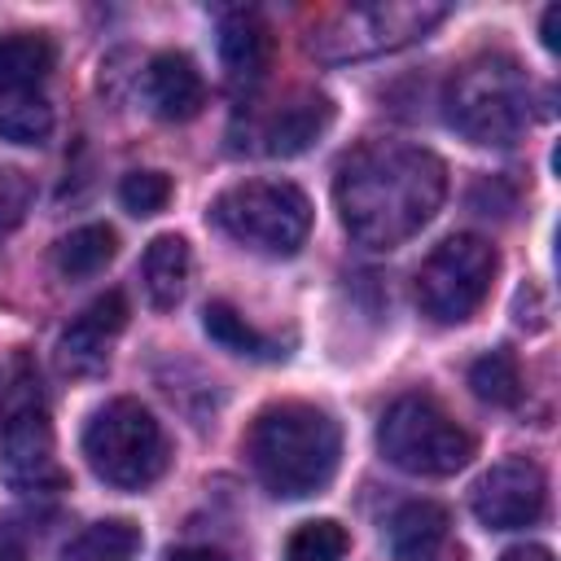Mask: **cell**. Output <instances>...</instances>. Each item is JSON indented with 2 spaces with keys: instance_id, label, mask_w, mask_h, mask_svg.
I'll list each match as a JSON object with an SVG mask.
<instances>
[{
  "instance_id": "obj_1",
  "label": "cell",
  "mask_w": 561,
  "mask_h": 561,
  "mask_svg": "<svg viewBox=\"0 0 561 561\" xmlns=\"http://www.w3.org/2000/svg\"><path fill=\"white\" fill-rule=\"evenodd\" d=\"M447 197V167L438 153L403 140H373L342 158L333 202L342 228L368 250H394L416 237Z\"/></svg>"
},
{
  "instance_id": "obj_2",
  "label": "cell",
  "mask_w": 561,
  "mask_h": 561,
  "mask_svg": "<svg viewBox=\"0 0 561 561\" xmlns=\"http://www.w3.org/2000/svg\"><path fill=\"white\" fill-rule=\"evenodd\" d=\"M245 456L254 465V478L276 500H307L333 482L342 460V430L324 408L285 399L254 416Z\"/></svg>"
},
{
  "instance_id": "obj_3",
  "label": "cell",
  "mask_w": 561,
  "mask_h": 561,
  "mask_svg": "<svg viewBox=\"0 0 561 561\" xmlns=\"http://www.w3.org/2000/svg\"><path fill=\"white\" fill-rule=\"evenodd\" d=\"M447 123L473 145H513L530 123V83L526 70L504 53H482L465 61L443 92Z\"/></svg>"
},
{
  "instance_id": "obj_4",
  "label": "cell",
  "mask_w": 561,
  "mask_h": 561,
  "mask_svg": "<svg viewBox=\"0 0 561 561\" xmlns=\"http://www.w3.org/2000/svg\"><path fill=\"white\" fill-rule=\"evenodd\" d=\"M210 224L254 254L289 259L311 232V202L289 180H245L210 202Z\"/></svg>"
},
{
  "instance_id": "obj_5",
  "label": "cell",
  "mask_w": 561,
  "mask_h": 561,
  "mask_svg": "<svg viewBox=\"0 0 561 561\" xmlns=\"http://www.w3.org/2000/svg\"><path fill=\"white\" fill-rule=\"evenodd\" d=\"M377 451L416 478H451L473 460V434L430 394H399L377 425Z\"/></svg>"
},
{
  "instance_id": "obj_6",
  "label": "cell",
  "mask_w": 561,
  "mask_h": 561,
  "mask_svg": "<svg viewBox=\"0 0 561 561\" xmlns=\"http://www.w3.org/2000/svg\"><path fill=\"white\" fill-rule=\"evenodd\" d=\"M88 469L114 491H140L167 469V434L140 399H110L83 425Z\"/></svg>"
},
{
  "instance_id": "obj_7",
  "label": "cell",
  "mask_w": 561,
  "mask_h": 561,
  "mask_svg": "<svg viewBox=\"0 0 561 561\" xmlns=\"http://www.w3.org/2000/svg\"><path fill=\"white\" fill-rule=\"evenodd\" d=\"M443 18H447V4H430V0L351 4V9H337L333 18H324L311 31L307 48L320 61H364V57L394 53L403 44L425 39Z\"/></svg>"
},
{
  "instance_id": "obj_8",
  "label": "cell",
  "mask_w": 561,
  "mask_h": 561,
  "mask_svg": "<svg viewBox=\"0 0 561 561\" xmlns=\"http://www.w3.org/2000/svg\"><path fill=\"white\" fill-rule=\"evenodd\" d=\"M500 272V254L491 241L473 232H456L430 250L416 272V307L434 324H465L491 294Z\"/></svg>"
},
{
  "instance_id": "obj_9",
  "label": "cell",
  "mask_w": 561,
  "mask_h": 561,
  "mask_svg": "<svg viewBox=\"0 0 561 561\" xmlns=\"http://www.w3.org/2000/svg\"><path fill=\"white\" fill-rule=\"evenodd\" d=\"M0 478L13 491H53L61 486L57 443L44 412V399L31 381H18V390L4 403L0 421Z\"/></svg>"
},
{
  "instance_id": "obj_10",
  "label": "cell",
  "mask_w": 561,
  "mask_h": 561,
  "mask_svg": "<svg viewBox=\"0 0 561 561\" xmlns=\"http://www.w3.org/2000/svg\"><path fill=\"white\" fill-rule=\"evenodd\" d=\"M469 508H473V517L486 530H522V526H535L543 517V508H548V478H543V469L535 460L508 456V460L491 465L473 482Z\"/></svg>"
},
{
  "instance_id": "obj_11",
  "label": "cell",
  "mask_w": 561,
  "mask_h": 561,
  "mask_svg": "<svg viewBox=\"0 0 561 561\" xmlns=\"http://www.w3.org/2000/svg\"><path fill=\"white\" fill-rule=\"evenodd\" d=\"M123 324H127V298L118 289H105L57 337V368L70 373V377L101 373L105 359H110V342L123 333Z\"/></svg>"
},
{
  "instance_id": "obj_12",
  "label": "cell",
  "mask_w": 561,
  "mask_h": 561,
  "mask_svg": "<svg viewBox=\"0 0 561 561\" xmlns=\"http://www.w3.org/2000/svg\"><path fill=\"white\" fill-rule=\"evenodd\" d=\"M333 123V101L316 88H302V92H289L259 127V149L267 158H298L307 153Z\"/></svg>"
},
{
  "instance_id": "obj_13",
  "label": "cell",
  "mask_w": 561,
  "mask_h": 561,
  "mask_svg": "<svg viewBox=\"0 0 561 561\" xmlns=\"http://www.w3.org/2000/svg\"><path fill=\"white\" fill-rule=\"evenodd\" d=\"M386 543L394 561H460L451 543V517L434 500H408L386 522Z\"/></svg>"
},
{
  "instance_id": "obj_14",
  "label": "cell",
  "mask_w": 561,
  "mask_h": 561,
  "mask_svg": "<svg viewBox=\"0 0 561 561\" xmlns=\"http://www.w3.org/2000/svg\"><path fill=\"white\" fill-rule=\"evenodd\" d=\"M272 26L254 9H232L219 22V61L232 88H254L272 66Z\"/></svg>"
},
{
  "instance_id": "obj_15",
  "label": "cell",
  "mask_w": 561,
  "mask_h": 561,
  "mask_svg": "<svg viewBox=\"0 0 561 561\" xmlns=\"http://www.w3.org/2000/svg\"><path fill=\"white\" fill-rule=\"evenodd\" d=\"M145 96L158 118L188 123L206 105V83H202L197 61L188 53H158L145 70Z\"/></svg>"
},
{
  "instance_id": "obj_16",
  "label": "cell",
  "mask_w": 561,
  "mask_h": 561,
  "mask_svg": "<svg viewBox=\"0 0 561 561\" xmlns=\"http://www.w3.org/2000/svg\"><path fill=\"white\" fill-rule=\"evenodd\" d=\"M188 267H193V259H188V241L180 232L153 237L140 254V285H145L149 307L171 311L188 289Z\"/></svg>"
},
{
  "instance_id": "obj_17",
  "label": "cell",
  "mask_w": 561,
  "mask_h": 561,
  "mask_svg": "<svg viewBox=\"0 0 561 561\" xmlns=\"http://www.w3.org/2000/svg\"><path fill=\"white\" fill-rule=\"evenodd\" d=\"M145 548V535L136 522L127 517H105L83 526L66 548L61 561H136V552Z\"/></svg>"
},
{
  "instance_id": "obj_18",
  "label": "cell",
  "mask_w": 561,
  "mask_h": 561,
  "mask_svg": "<svg viewBox=\"0 0 561 561\" xmlns=\"http://www.w3.org/2000/svg\"><path fill=\"white\" fill-rule=\"evenodd\" d=\"M57 66V48L48 35H0V92L9 88H35Z\"/></svg>"
},
{
  "instance_id": "obj_19",
  "label": "cell",
  "mask_w": 561,
  "mask_h": 561,
  "mask_svg": "<svg viewBox=\"0 0 561 561\" xmlns=\"http://www.w3.org/2000/svg\"><path fill=\"white\" fill-rule=\"evenodd\" d=\"M53 136V105L39 88L0 92V140L9 145H44Z\"/></svg>"
},
{
  "instance_id": "obj_20",
  "label": "cell",
  "mask_w": 561,
  "mask_h": 561,
  "mask_svg": "<svg viewBox=\"0 0 561 561\" xmlns=\"http://www.w3.org/2000/svg\"><path fill=\"white\" fill-rule=\"evenodd\" d=\"M114 250H118L114 228H105V224H83V228L66 232V237L57 241L53 263H57V272H61V276L83 280V276H96V272L114 259Z\"/></svg>"
},
{
  "instance_id": "obj_21",
  "label": "cell",
  "mask_w": 561,
  "mask_h": 561,
  "mask_svg": "<svg viewBox=\"0 0 561 561\" xmlns=\"http://www.w3.org/2000/svg\"><path fill=\"white\" fill-rule=\"evenodd\" d=\"M202 329L210 333V342H219V346L232 351V355H250V359H280V355H285V351H280L267 333H259L232 302H206Z\"/></svg>"
},
{
  "instance_id": "obj_22",
  "label": "cell",
  "mask_w": 561,
  "mask_h": 561,
  "mask_svg": "<svg viewBox=\"0 0 561 561\" xmlns=\"http://www.w3.org/2000/svg\"><path fill=\"white\" fill-rule=\"evenodd\" d=\"M469 386L482 403L491 408H513L522 399V373H517V359L500 346V351H486L469 364Z\"/></svg>"
},
{
  "instance_id": "obj_23",
  "label": "cell",
  "mask_w": 561,
  "mask_h": 561,
  "mask_svg": "<svg viewBox=\"0 0 561 561\" xmlns=\"http://www.w3.org/2000/svg\"><path fill=\"white\" fill-rule=\"evenodd\" d=\"M346 552H351V535L333 517L302 522L285 543V561H342Z\"/></svg>"
},
{
  "instance_id": "obj_24",
  "label": "cell",
  "mask_w": 561,
  "mask_h": 561,
  "mask_svg": "<svg viewBox=\"0 0 561 561\" xmlns=\"http://www.w3.org/2000/svg\"><path fill=\"white\" fill-rule=\"evenodd\" d=\"M118 202H123V210H131L140 219L158 215L171 202V180L162 171H127L118 184Z\"/></svg>"
},
{
  "instance_id": "obj_25",
  "label": "cell",
  "mask_w": 561,
  "mask_h": 561,
  "mask_svg": "<svg viewBox=\"0 0 561 561\" xmlns=\"http://www.w3.org/2000/svg\"><path fill=\"white\" fill-rule=\"evenodd\" d=\"M167 561H228V552H219V548H175V552H167Z\"/></svg>"
},
{
  "instance_id": "obj_26",
  "label": "cell",
  "mask_w": 561,
  "mask_h": 561,
  "mask_svg": "<svg viewBox=\"0 0 561 561\" xmlns=\"http://www.w3.org/2000/svg\"><path fill=\"white\" fill-rule=\"evenodd\" d=\"M500 561H552V552H548L543 543H517V548H508Z\"/></svg>"
},
{
  "instance_id": "obj_27",
  "label": "cell",
  "mask_w": 561,
  "mask_h": 561,
  "mask_svg": "<svg viewBox=\"0 0 561 561\" xmlns=\"http://www.w3.org/2000/svg\"><path fill=\"white\" fill-rule=\"evenodd\" d=\"M557 18H561V9H557V4H548V9H543V22H539L543 48H557Z\"/></svg>"
},
{
  "instance_id": "obj_28",
  "label": "cell",
  "mask_w": 561,
  "mask_h": 561,
  "mask_svg": "<svg viewBox=\"0 0 561 561\" xmlns=\"http://www.w3.org/2000/svg\"><path fill=\"white\" fill-rule=\"evenodd\" d=\"M0 561H26V548L18 543L13 530H0Z\"/></svg>"
}]
</instances>
